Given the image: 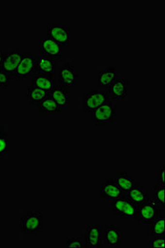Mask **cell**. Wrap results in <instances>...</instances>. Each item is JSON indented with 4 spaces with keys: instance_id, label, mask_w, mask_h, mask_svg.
I'll list each match as a JSON object with an SVG mask.
<instances>
[{
    "instance_id": "603a6c76",
    "label": "cell",
    "mask_w": 165,
    "mask_h": 248,
    "mask_svg": "<svg viewBox=\"0 0 165 248\" xmlns=\"http://www.w3.org/2000/svg\"><path fill=\"white\" fill-rule=\"evenodd\" d=\"M116 182L119 188L125 193L135 185L134 176L129 175L126 172H120V176L116 179Z\"/></svg>"
},
{
    "instance_id": "d6986e66",
    "label": "cell",
    "mask_w": 165,
    "mask_h": 248,
    "mask_svg": "<svg viewBox=\"0 0 165 248\" xmlns=\"http://www.w3.org/2000/svg\"><path fill=\"white\" fill-rule=\"evenodd\" d=\"M105 243L111 247H119L121 243V230L119 227L107 225L105 228Z\"/></svg>"
},
{
    "instance_id": "cb8c5ba5",
    "label": "cell",
    "mask_w": 165,
    "mask_h": 248,
    "mask_svg": "<svg viewBox=\"0 0 165 248\" xmlns=\"http://www.w3.org/2000/svg\"><path fill=\"white\" fill-rule=\"evenodd\" d=\"M154 190V200L156 202L157 204L160 206V209L164 210L165 207V186L162 185H156L154 186L153 188Z\"/></svg>"
},
{
    "instance_id": "5bb4252c",
    "label": "cell",
    "mask_w": 165,
    "mask_h": 248,
    "mask_svg": "<svg viewBox=\"0 0 165 248\" xmlns=\"http://www.w3.org/2000/svg\"><path fill=\"white\" fill-rule=\"evenodd\" d=\"M31 86L39 88L49 93L56 86L55 74H37L32 77Z\"/></svg>"
},
{
    "instance_id": "ba28073f",
    "label": "cell",
    "mask_w": 165,
    "mask_h": 248,
    "mask_svg": "<svg viewBox=\"0 0 165 248\" xmlns=\"http://www.w3.org/2000/svg\"><path fill=\"white\" fill-rule=\"evenodd\" d=\"M24 54L25 52H23L20 50H12L3 53L1 69L9 75L11 80L13 75L19 65Z\"/></svg>"
},
{
    "instance_id": "30bf717a",
    "label": "cell",
    "mask_w": 165,
    "mask_h": 248,
    "mask_svg": "<svg viewBox=\"0 0 165 248\" xmlns=\"http://www.w3.org/2000/svg\"><path fill=\"white\" fill-rule=\"evenodd\" d=\"M122 196H125V193L117 186L116 179H108L101 184L100 188V199L111 202L117 198Z\"/></svg>"
},
{
    "instance_id": "e0dca14e",
    "label": "cell",
    "mask_w": 165,
    "mask_h": 248,
    "mask_svg": "<svg viewBox=\"0 0 165 248\" xmlns=\"http://www.w3.org/2000/svg\"><path fill=\"white\" fill-rule=\"evenodd\" d=\"M49 96L61 108L66 107L70 105V95H69L68 91L67 89H66L62 85L55 86L49 92Z\"/></svg>"
},
{
    "instance_id": "8992f818",
    "label": "cell",
    "mask_w": 165,
    "mask_h": 248,
    "mask_svg": "<svg viewBox=\"0 0 165 248\" xmlns=\"http://www.w3.org/2000/svg\"><path fill=\"white\" fill-rule=\"evenodd\" d=\"M110 100L107 92L92 90L85 93L83 99V105L85 113H92L95 110Z\"/></svg>"
},
{
    "instance_id": "52a82bcc",
    "label": "cell",
    "mask_w": 165,
    "mask_h": 248,
    "mask_svg": "<svg viewBox=\"0 0 165 248\" xmlns=\"http://www.w3.org/2000/svg\"><path fill=\"white\" fill-rule=\"evenodd\" d=\"M47 37L63 47L67 46L70 41V28L60 23H55L47 29Z\"/></svg>"
},
{
    "instance_id": "f546056e",
    "label": "cell",
    "mask_w": 165,
    "mask_h": 248,
    "mask_svg": "<svg viewBox=\"0 0 165 248\" xmlns=\"http://www.w3.org/2000/svg\"><path fill=\"white\" fill-rule=\"evenodd\" d=\"M4 133H6L5 127L3 125H0V136Z\"/></svg>"
},
{
    "instance_id": "44dd1931",
    "label": "cell",
    "mask_w": 165,
    "mask_h": 248,
    "mask_svg": "<svg viewBox=\"0 0 165 248\" xmlns=\"http://www.w3.org/2000/svg\"><path fill=\"white\" fill-rule=\"evenodd\" d=\"M62 108L56 104V102L51 99L50 96H48L38 106V112L45 113L47 115L52 116L60 113Z\"/></svg>"
},
{
    "instance_id": "484cf974",
    "label": "cell",
    "mask_w": 165,
    "mask_h": 248,
    "mask_svg": "<svg viewBox=\"0 0 165 248\" xmlns=\"http://www.w3.org/2000/svg\"><path fill=\"white\" fill-rule=\"evenodd\" d=\"M10 81L11 79L9 75L4 72L2 69H0V89H8L10 85Z\"/></svg>"
},
{
    "instance_id": "7402d4cb",
    "label": "cell",
    "mask_w": 165,
    "mask_h": 248,
    "mask_svg": "<svg viewBox=\"0 0 165 248\" xmlns=\"http://www.w3.org/2000/svg\"><path fill=\"white\" fill-rule=\"evenodd\" d=\"M165 217L164 212H161L159 217L154 220L150 225V234L154 236H162L165 235Z\"/></svg>"
},
{
    "instance_id": "2e32d148",
    "label": "cell",
    "mask_w": 165,
    "mask_h": 248,
    "mask_svg": "<svg viewBox=\"0 0 165 248\" xmlns=\"http://www.w3.org/2000/svg\"><path fill=\"white\" fill-rule=\"evenodd\" d=\"M125 198L134 204L140 205L148 200L149 194L143 189L140 183H137L128 191L125 192Z\"/></svg>"
},
{
    "instance_id": "8fae6325",
    "label": "cell",
    "mask_w": 165,
    "mask_h": 248,
    "mask_svg": "<svg viewBox=\"0 0 165 248\" xmlns=\"http://www.w3.org/2000/svg\"><path fill=\"white\" fill-rule=\"evenodd\" d=\"M101 247H102L101 226L99 224H91L87 226L85 235L84 248H100Z\"/></svg>"
},
{
    "instance_id": "4fadbf2b",
    "label": "cell",
    "mask_w": 165,
    "mask_h": 248,
    "mask_svg": "<svg viewBox=\"0 0 165 248\" xmlns=\"http://www.w3.org/2000/svg\"><path fill=\"white\" fill-rule=\"evenodd\" d=\"M129 79H117L107 88V93L113 99H125L128 95Z\"/></svg>"
},
{
    "instance_id": "7a4b0ae2",
    "label": "cell",
    "mask_w": 165,
    "mask_h": 248,
    "mask_svg": "<svg viewBox=\"0 0 165 248\" xmlns=\"http://www.w3.org/2000/svg\"><path fill=\"white\" fill-rule=\"evenodd\" d=\"M43 215L40 212H28L20 219V229L23 235L36 237L43 231Z\"/></svg>"
},
{
    "instance_id": "9a60e30c",
    "label": "cell",
    "mask_w": 165,
    "mask_h": 248,
    "mask_svg": "<svg viewBox=\"0 0 165 248\" xmlns=\"http://www.w3.org/2000/svg\"><path fill=\"white\" fill-rule=\"evenodd\" d=\"M118 79V72L116 66L104 68L98 74L97 85L100 88H107Z\"/></svg>"
},
{
    "instance_id": "ac0fdd59",
    "label": "cell",
    "mask_w": 165,
    "mask_h": 248,
    "mask_svg": "<svg viewBox=\"0 0 165 248\" xmlns=\"http://www.w3.org/2000/svg\"><path fill=\"white\" fill-rule=\"evenodd\" d=\"M49 95V93L41 90L39 88L29 86L25 93V99L29 104L38 107L42 102Z\"/></svg>"
},
{
    "instance_id": "9c48e42d",
    "label": "cell",
    "mask_w": 165,
    "mask_h": 248,
    "mask_svg": "<svg viewBox=\"0 0 165 248\" xmlns=\"http://www.w3.org/2000/svg\"><path fill=\"white\" fill-rule=\"evenodd\" d=\"M79 79V74L75 71V67L69 62L63 63L59 69L60 85L66 89L76 87Z\"/></svg>"
},
{
    "instance_id": "f1b7e54d",
    "label": "cell",
    "mask_w": 165,
    "mask_h": 248,
    "mask_svg": "<svg viewBox=\"0 0 165 248\" xmlns=\"http://www.w3.org/2000/svg\"><path fill=\"white\" fill-rule=\"evenodd\" d=\"M159 181H160V185L165 186V166L162 165L160 167V173H159Z\"/></svg>"
},
{
    "instance_id": "277c9868",
    "label": "cell",
    "mask_w": 165,
    "mask_h": 248,
    "mask_svg": "<svg viewBox=\"0 0 165 248\" xmlns=\"http://www.w3.org/2000/svg\"><path fill=\"white\" fill-rule=\"evenodd\" d=\"M37 60L38 57H36L34 54L25 52L19 65L13 75L12 79L22 80L33 77L37 67Z\"/></svg>"
},
{
    "instance_id": "ffe728a7",
    "label": "cell",
    "mask_w": 165,
    "mask_h": 248,
    "mask_svg": "<svg viewBox=\"0 0 165 248\" xmlns=\"http://www.w3.org/2000/svg\"><path fill=\"white\" fill-rule=\"evenodd\" d=\"M56 61L49 57H38L35 75L37 74H55ZM34 75V76H35Z\"/></svg>"
},
{
    "instance_id": "6da1fadb",
    "label": "cell",
    "mask_w": 165,
    "mask_h": 248,
    "mask_svg": "<svg viewBox=\"0 0 165 248\" xmlns=\"http://www.w3.org/2000/svg\"><path fill=\"white\" fill-rule=\"evenodd\" d=\"M137 216L134 221L139 225H150L159 217L162 210L150 197L140 205H137Z\"/></svg>"
},
{
    "instance_id": "4dcf8cb0",
    "label": "cell",
    "mask_w": 165,
    "mask_h": 248,
    "mask_svg": "<svg viewBox=\"0 0 165 248\" xmlns=\"http://www.w3.org/2000/svg\"><path fill=\"white\" fill-rule=\"evenodd\" d=\"M3 53L0 52V69L2 67V61H3Z\"/></svg>"
},
{
    "instance_id": "4316f807",
    "label": "cell",
    "mask_w": 165,
    "mask_h": 248,
    "mask_svg": "<svg viewBox=\"0 0 165 248\" xmlns=\"http://www.w3.org/2000/svg\"><path fill=\"white\" fill-rule=\"evenodd\" d=\"M150 248H165V237L162 236H154L151 240Z\"/></svg>"
},
{
    "instance_id": "5b68a950",
    "label": "cell",
    "mask_w": 165,
    "mask_h": 248,
    "mask_svg": "<svg viewBox=\"0 0 165 248\" xmlns=\"http://www.w3.org/2000/svg\"><path fill=\"white\" fill-rule=\"evenodd\" d=\"M111 207L113 214L121 218L134 220L136 218L138 207L127 200L125 196L117 198L111 201Z\"/></svg>"
},
{
    "instance_id": "d4e9b609",
    "label": "cell",
    "mask_w": 165,
    "mask_h": 248,
    "mask_svg": "<svg viewBox=\"0 0 165 248\" xmlns=\"http://www.w3.org/2000/svg\"><path fill=\"white\" fill-rule=\"evenodd\" d=\"M10 152V141L7 132L0 136V159Z\"/></svg>"
},
{
    "instance_id": "3957f363",
    "label": "cell",
    "mask_w": 165,
    "mask_h": 248,
    "mask_svg": "<svg viewBox=\"0 0 165 248\" xmlns=\"http://www.w3.org/2000/svg\"><path fill=\"white\" fill-rule=\"evenodd\" d=\"M91 118L95 126H105L116 119V108L108 100L91 113Z\"/></svg>"
},
{
    "instance_id": "7c38bea8",
    "label": "cell",
    "mask_w": 165,
    "mask_h": 248,
    "mask_svg": "<svg viewBox=\"0 0 165 248\" xmlns=\"http://www.w3.org/2000/svg\"><path fill=\"white\" fill-rule=\"evenodd\" d=\"M39 51L43 57H49L51 59L59 60L63 53V46L58 45L53 41L46 38L38 41Z\"/></svg>"
},
{
    "instance_id": "83f0119b",
    "label": "cell",
    "mask_w": 165,
    "mask_h": 248,
    "mask_svg": "<svg viewBox=\"0 0 165 248\" xmlns=\"http://www.w3.org/2000/svg\"><path fill=\"white\" fill-rule=\"evenodd\" d=\"M66 248H84V244L80 238L71 237L66 241Z\"/></svg>"
}]
</instances>
